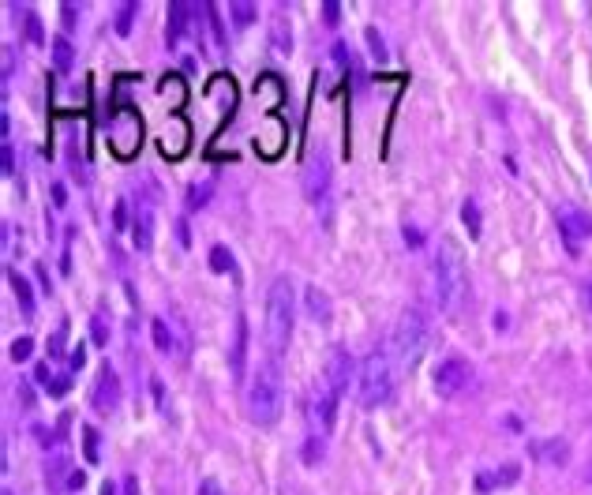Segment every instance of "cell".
<instances>
[{
  "label": "cell",
  "instance_id": "obj_48",
  "mask_svg": "<svg viewBox=\"0 0 592 495\" xmlns=\"http://www.w3.org/2000/svg\"><path fill=\"white\" fill-rule=\"evenodd\" d=\"M405 244H409V248H420L424 244V233L416 225H405Z\"/></svg>",
  "mask_w": 592,
  "mask_h": 495
},
{
  "label": "cell",
  "instance_id": "obj_33",
  "mask_svg": "<svg viewBox=\"0 0 592 495\" xmlns=\"http://www.w3.org/2000/svg\"><path fill=\"white\" fill-rule=\"evenodd\" d=\"M364 38H367V49H372L375 60H386V42L378 34V26H364Z\"/></svg>",
  "mask_w": 592,
  "mask_h": 495
},
{
  "label": "cell",
  "instance_id": "obj_1",
  "mask_svg": "<svg viewBox=\"0 0 592 495\" xmlns=\"http://www.w3.org/2000/svg\"><path fill=\"white\" fill-rule=\"evenodd\" d=\"M431 281H435V304H439V311L458 315L469 297V263L454 236H439L435 263H431Z\"/></svg>",
  "mask_w": 592,
  "mask_h": 495
},
{
  "label": "cell",
  "instance_id": "obj_35",
  "mask_svg": "<svg viewBox=\"0 0 592 495\" xmlns=\"http://www.w3.org/2000/svg\"><path fill=\"white\" fill-rule=\"evenodd\" d=\"M34 353V342H31V338H15V342H12V361H26V356H31Z\"/></svg>",
  "mask_w": 592,
  "mask_h": 495
},
{
  "label": "cell",
  "instance_id": "obj_12",
  "mask_svg": "<svg viewBox=\"0 0 592 495\" xmlns=\"http://www.w3.org/2000/svg\"><path fill=\"white\" fill-rule=\"evenodd\" d=\"M247 315L236 311V327H233V349H229V372L236 383H244V368H247Z\"/></svg>",
  "mask_w": 592,
  "mask_h": 495
},
{
  "label": "cell",
  "instance_id": "obj_39",
  "mask_svg": "<svg viewBox=\"0 0 592 495\" xmlns=\"http://www.w3.org/2000/svg\"><path fill=\"white\" fill-rule=\"evenodd\" d=\"M82 364H87V345H76V349L68 353V368H71V372H79Z\"/></svg>",
  "mask_w": 592,
  "mask_h": 495
},
{
  "label": "cell",
  "instance_id": "obj_58",
  "mask_svg": "<svg viewBox=\"0 0 592 495\" xmlns=\"http://www.w3.org/2000/svg\"><path fill=\"white\" fill-rule=\"evenodd\" d=\"M4 495H12V492H4Z\"/></svg>",
  "mask_w": 592,
  "mask_h": 495
},
{
  "label": "cell",
  "instance_id": "obj_56",
  "mask_svg": "<svg viewBox=\"0 0 592 495\" xmlns=\"http://www.w3.org/2000/svg\"><path fill=\"white\" fill-rule=\"evenodd\" d=\"M101 495H116V484H113V480H105V484H101Z\"/></svg>",
  "mask_w": 592,
  "mask_h": 495
},
{
  "label": "cell",
  "instance_id": "obj_32",
  "mask_svg": "<svg viewBox=\"0 0 592 495\" xmlns=\"http://www.w3.org/2000/svg\"><path fill=\"white\" fill-rule=\"evenodd\" d=\"M322 451H327V446H322V439L319 435H308V439H304V446H300L304 465H319L322 462Z\"/></svg>",
  "mask_w": 592,
  "mask_h": 495
},
{
  "label": "cell",
  "instance_id": "obj_43",
  "mask_svg": "<svg viewBox=\"0 0 592 495\" xmlns=\"http://www.w3.org/2000/svg\"><path fill=\"white\" fill-rule=\"evenodd\" d=\"M4 87H8V79H12V71H15V53H12V45H4Z\"/></svg>",
  "mask_w": 592,
  "mask_h": 495
},
{
  "label": "cell",
  "instance_id": "obj_4",
  "mask_svg": "<svg viewBox=\"0 0 592 495\" xmlns=\"http://www.w3.org/2000/svg\"><path fill=\"white\" fill-rule=\"evenodd\" d=\"M394 390H397V361L390 345H375L360 361V406L378 409L394 398Z\"/></svg>",
  "mask_w": 592,
  "mask_h": 495
},
{
  "label": "cell",
  "instance_id": "obj_17",
  "mask_svg": "<svg viewBox=\"0 0 592 495\" xmlns=\"http://www.w3.org/2000/svg\"><path fill=\"white\" fill-rule=\"evenodd\" d=\"M188 15H191V4L188 0H173L169 4V19H165V42L177 45L188 31Z\"/></svg>",
  "mask_w": 592,
  "mask_h": 495
},
{
  "label": "cell",
  "instance_id": "obj_37",
  "mask_svg": "<svg viewBox=\"0 0 592 495\" xmlns=\"http://www.w3.org/2000/svg\"><path fill=\"white\" fill-rule=\"evenodd\" d=\"M128 199H116V207H113V229H124L128 225Z\"/></svg>",
  "mask_w": 592,
  "mask_h": 495
},
{
  "label": "cell",
  "instance_id": "obj_30",
  "mask_svg": "<svg viewBox=\"0 0 592 495\" xmlns=\"http://www.w3.org/2000/svg\"><path fill=\"white\" fill-rule=\"evenodd\" d=\"M68 330H71V323H68V319H60V323H57V330H53L49 345H45L53 361H57V356H64V345H68Z\"/></svg>",
  "mask_w": 592,
  "mask_h": 495
},
{
  "label": "cell",
  "instance_id": "obj_16",
  "mask_svg": "<svg viewBox=\"0 0 592 495\" xmlns=\"http://www.w3.org/2000/svg\"><path fill=\"white\" fill-rule=\"evenodd\" d=\"M76 473L71 469V454L68 451H53L45 458V484L49 488H68V476Z\"/></svg>",
  "mask_w": 592,
  "mask_h": 495
},
{
  "label": "cell",
  "instance_id": "obj_13",
  "mask_svg": "<svg viewBox=\"0 0 592 495\" xmlns=\"http://www.w3.org/2000/svg\"><path fill=\"white\" fill-rule=\"evenodd\" d=\"M132 244L139 252H150V244H154V210L146 203H139L132 210Z\"/></svg>",
  "mask_w": 592,
  "mask_h": 495
},
{
  "label": "cell",
  "instance_id": "obj_7",
  "mask_svg": "<svg viewBox=\"0 0 592 495\" xmlns=\"http://www.w3.org/2000/svg\"><path fill=\"white\" fill-rule=\"evenodd\" d=\"M330 177H334V165H330V154L327 150H315L304 165V199L327 210L330 203Z\"/></svg>",
  "mask_w": 592,
  "mask_h": 495
},
{
  "label": "cell",
  "instance_id": "obj_31",
  "mask_svg": "<svg viewBox=\"0 0 592 495\" xmlns=\"http://www.w3.org/2000/svg\"><path fill=\"white\" fill-rule=\"evenodd\" d=\"M82 454H87V462H98L101 458V435H98V428H82Z\"/></svg>",
  "mask_w": 592,
  "mask_h": 495
},
{
  "label": "cell",
  "instance_id": "obj_21",
  "mask_svg": "<svg viewBox=\"0 0 592 495\" xmlns=\"http://www.w3.org/2000/svg\"><path fill=\"white\" fill-rule=\"evenodd\" d=\"M210 196H214V180H199V184L188 188V196H184V207L195 214V210H202V207L210 203Z\"/></svg>",
  "mask_w": 592,
  "mask_h": 495
},
{
  "label": "cell",
  "instance_id": "obj_26",
  "mask_svg": "<svg viewBox=\"0 0 592 495\" xmlns=\"http://www.w3.org/2000/svg\"><path fill=\"white\" fill-rule=\"evenodd\" d=\"M23 31H26V42L45 45V26L38 19V12H31V8H23Z\"/></svg>",
  "mask_w": 592,
  "mask_h": 495
},
{
  "label": "cell",
  "instance_id": "obj_25",
  "mask_svg": "<svg viewBox=\"0 0 592 495\" xmlns=\"http://www.w3.org/2000/svg\"><path fill=\"white\" fill-rule=\"evenodd\" d=\"M229 15H233L236 26H247V23H255L259 8L252 4V0H229Z\"/></svg>",
  "mask_w": 592,
  "mask_h": 495
},
{
  "label": "cell",
  "instance_id": "obj_27",
  "mask_svg": "<svg viewBox=\"0 0 592 495\" xmlns=\"http://www.w3.org/2000/svg\"><path fill=\"white\" fill-rule=\"evenodd\" d=\"M461 218H465V225H469V236H473V241H480V233H484V222H480L476 199H465V203H461Z\"/></svg>",
  "mask_w": 592,
  "mask_h": 495
},
{
  "label": "cell",
  "instance_id": "obj_44",
  "mask_svg": "<svg viewBox=\"0 0 592 495\" xmlns=\"http://www.w3.org/2000/svg\"><path fill=\"white\" fill-rule=\"evenodd\" d=\"M34 379H38V383H53L57 375H53V368L45 361H38V364H34Z\"/></svg>",
  "mask_w": 592,
  "mask_h": 495
},
{
  "label": "cell",
  "instance_id": "obj_23",
  "mask_svg": "<svg viewBox=\"0 0 592 495\" xmlns=\"http://www.w3.org/2000/svg\"><path fill=\"white\" fill-rule=\"evenodd\" d=\"M207 23H210V34H214V42L218 45H225L229 42V31H225V19H221V8L214 4V0H207Z\"/></svg>",
  "mask_w": 592,
  "mask_h": 495
},
{
  "label": "cell",
  "instance_id": "obj_42",
  "mask_svg": "<svg viewBox=\"0 0 592 495\" xmlns=\"http://www.w3.org/2000/svg\"><path fill=\"white\" fill-rule=\"evenodd\" d=\"M177 241H180V248H191V229H188V218H177Z\"/></svg>",
  "mask_w": 592,
  "mask_h": 495
},
{
  "label": "cell",
  "instance_id": "obj_38",
  "mask_svg": "<svg viewBox=\"0 0 592 495\" xmlns=\"http://www.w3.org/2000/svg\"><path fill=\"white\" fill-rule=\"evenodd\" d=\"M349 60H353V53H349V45L345 42H334V64H338V68H349Z\"/></svg>",
  "mask_w": 592,
  "mask_h": 495
},
{
  "label": "cell",
  "instance_id": "obj_8",
  "mask_svg": "<svg viewBox=\"0 0 592 495\" xmlns=\"http://www.w3.org/2000/svg\"><path fill=\"white\" fill-rule=\"evenodd\" d=\"M555 222H559V233H562V241H566V252L577 255L581 244L592 236V214H585V210L573 207V203H562V207H555Z\"/></svg>",
  "mask_w": 592,
  "mask_h": 495
},
{
  "label": "cell",
  "instance_id": "obj_34",
  "mask_svg": "<svg viewBox=\"0 0 592 495\" xmlns=\"http://www.w3.org/2000/svg\"><path fill=\"white\" fill-rule=\"evenodd\" d=\"M270 42H274V49H277V53H289V49H293V34L285 31V23H281V19L274 23V31H270Z\"/></svg>",
  "mask_w": 592,
  "mask_h": 495
},
{
  "label": "cell",
  "instance_id": "obj_51",
  "mask_svg": "<svg viewBox=\"0 0 592 495\" xmlns=\"http://www.w3.org/2000/svg\"><path fill=\"white\" fill-rule=\"evenodd\" d=\"M120 488H124V495H139V476L128 473L124 480H120Z\"/></svg>",
  "mask_w": 592,
  "mask_h": 495
},
{
  "label": "cell",
  "instance_id": "obj_50",
  "mask_svg": "<svg viewBox=\"0 0 592 495\" xmlns=\"http://www.w3.org/2000/svg\"><path fill=\"white\" fill-rule=\"evenodd\" d=\"M82 484H87V473H82V469H76L68 476V492H82Z\"/></svg>",
  "mask_w": 592,
  "mask_h": 495
},
{
  "label": "cell",
  "instance_id": "obj_55",
  "mask_svg": "<svg viewBox=\"0 0 592 495\" xmlns=\"http://www.w3.org/2000/svg\"><path fill=\"white\" fill-rule=\"evenodd\" d=\"M53 199H57V207H64V188L53 184Z\"/></svg>",
  "mask_w": 592,
  "mask_h": 495
},
{
  "label": "cell",
  "instance_id": "obj_20",
  "mask_svg": "<svg viewBox=\"0 0 592 495\" xmlns=\"http://www.w3.org/2000/svg\"><path fill=\"white\" fill-rule=\"evenodd\" d=\"M304 308H308L311 319H330V297L319 286H308V289H304Z\"/></svg>",
  "mask_w": 592,
  "mask_h": 495
},
{
  "label": "cell",
  "instance_id": "obj_3",
  "mask_svg": "<svg viewBox=\"0 0 592 495\" xmlns=\"http://www.w3.org/2000/svg\"><path fill=\"white\" fill-rule=\"evenodd\" d=\"M281 401H285V375H281V361L270 353L259 364L252 387H247V412H252L255 424L274 428L281 417Z\"/></svg>",
  "mask_w": 592,
  "mask_h": 495
},
{
  "label": "cell",
  "instance_id": "obj_22",
  "mask_svg": "<svg viewBox=\"0 0 592 495\" xmlns=\"http://www.w3.org/2000/svg\"><path fill=\"white\" fill-rule=\"evenodd\" d=\"M71 60H76V45H71L68 34H57L53 38V64H57V71H68Z\"/></svg>",
  "mask_w": 592,
  "mask_h": 495
},
{
  "label": "cell",
  "instance_id": "obj_57",
  "mask_svg": "<svg viewBox=\"0 0 592 495\" xmlns=\"http://www.w3.org/2000/svg\"><path fill=\"white\" fill-rule=\"evenodd\" d=\"M585 304L592 308V281H589V286H585Z\"/></svg>",
  "mask_w": 592,
  "mask_h": 495
},
{
  "label": "cell",
  "instance_id": "obj_53",
  "mask_svg": "<svg viewBox=\"0 0 592 495\" xmlns=\"http://www.w3.org/2000/svg\"><path fill=\"white\" fill-rule=\"evenodd\" d=\"M64 31H71V26H76V8H71V4H64Z\"/></svg>",
  "mask_w": 592,
  "mask_h": 495
},
{
  "label": "cell",
  "instance_id": "obj_45",
  "mask_svg": "<svg viewBox=\"0 0 592 495\" xmlns=\"http://www.w3.org/2000/svg\"><path fill=\"white\" fill-rule=\"evenodd\" d=\"M150 390H154V401H158V409H165V383L158 375H150Z\"/></svg>",
  "mask_w": 592,
  "mask_h": 495
},
{
  "label": "cell",
  "instance_id": "obj_41",
  "mask_svg": "<svg viewBox=\"0 0 592 495\" xmlns=\"http://www.w3.org/2000/svg\"><path fill=\"white\" fill-rule=\"evenodd\" d=\"M15 394H19V406H23V409H34V390H31V383H19V387H15Z\"/></svg>",
  "mask_w": 592,
  "mask_h": 495
},
{
  "label": "cell",
  "instance_id": "obj_24",
  "mask_svg": "<svg viewBox=\"0 0 592 495\" xmlns=\"http://www.w3.org/2000/svg\"><path fill=\"white\" fill-rule=\"evenodd\" d=\"M150 338H154V345H158V353H169L173 349V330H169V323H165L162 315L150 319Z\"/></svg>",
  "mask_w": 592,
  "mask_h": 495
},
{
  "label": "cell",
  "instance_id": "obj_49",
  "mask_svg": "<svg viewBox=\"0 0 592 495\" xmlns=\"http://www.w3.org/2000/svg\"><path fill=\"white\" fill-rule=\"evenodd\" d=\"M34 270H38V281H42V289H45V293H53V281H49V267H45V263H34Z\"/></svg>",
  "mask_w": 592,
  "mask_h": 495
},
{
  "label": "cell",
  "instance_id": "obj_6",
  "mask_svg": "<svg viewBox=\"0 0 592 495\" xmlns=\"http://www.w3.org/2000/svg\"><path fill=\"white\" fill-rule=\"evenodd\" d=\"M109 146L120 154V158H132L139 150V139H143V116L135 113L132 105H120L113 116H109Z\"/></svg>",
  "mask_w": 592,
  "mask_h": 495
},
{
  "label": "cell",
  "instance_id": "obj_15",
  "mask_svg": "<svg viewBox=\"0 0 592 495\" xmlns=\"http://www.w3.org/2000/svg\"><path fill=\"white\" fill-rule=\"evenodd\" d=\"M529 454L536 458V462L566 465L570 462V443L566 439H536V443H529Z\"/></svg>",
  "mask_w": 592,
  "mask_h": 495
},
{
  "label": "cell",
  "instance_id": "obj_10",
  "mask_svg": "<svg viewBox=\"0 0 592 495\" xmlns=\"http://www.w3.org/2000/svg\"><path fill=\"white\" fill-rule=\"evenodd\" d=\"M90 406L98 412H113L120 406V375L113 364H101L94 375V394H90Z\"/></svg>",
  "mask_w": 592,
  "mask_h": 495
},
{
  "label": "cell",
  "instance_id": "obj_46",
  "mask_svg": "<svg viewBox=\"0 0 592 495\" xmlns=\"http://www.w3.org/2000/svg\"><path fill=\"white\" fill-rule=\"evenodd\" d=\"M338 15H341V4H338V0H327V4H322V19L338 23Z\"/></svg>",
  "mask_w": 592,
  "mask_h": 495
},
{
  "label": "cell",
  "instance_id": "obj_52",
  "mask_svg": "<svg viewBox=\"0 0 592 495\" xmlns=\"http://www.w3.org/2000/svg\"><path fill=\"white\" fill-rule=\"evenodd\" d=\"M68 428H71V412H60V417H57V435L64 439V435H68Z\"/></svg>",
  "mask_w": 592,
  "mask_h": 495
},
{
  "label": "cell",
  "instance_id": "obj_36",
  "mask_svg": "<svg viewBox=\"0 0 592 495\" xmlns=\"http://www.w3.org/2000/svg\"><path fill=\"white\" fill-rule=\"evenodd\" d=\"M90 338H94V345L109 342V330H105V319H101V315H94V323H90Z\"/></svg>",
  "mask_w": 592,
  "mask_h": 495
},
{
  "label": "cell",
  "instance_id": "obj_28",
  "mask_svg": "<svg viewBox=\"0 0 592 495\" xmlns=\"http://www.w3.org/2000/svg\"><path fill=\"white\" fill-rule=\"evenodd\" d=\"M135 12H139V0H124V4L116 8V19H113L116 34H132V19H135Z\"/></svg>",
  "mask_w": 592,
  "mask_h": 495
},
{
  "label": "cell",
  "instance_id": "obj_5",
  "mask_svg": "<svg viewBox=\"0 0 592 495\" xmlns=\"http://www.w3.org/2000/svg\"><path fill=\"white\" fill-rule=\"evenodd\" d=\"M293 319H296V293L289 278H274L266 289V349L274 356H281V349L289 345L293 334Z\"/></svg>",
  "mask_w": 592,
  "mask_h": 495
},
{
  "label": "cell",
  "instance_id": "obj_11",
  "mask_svg": "<svg viewBox=\"0 0 592 495\" xmlns=\"http://www.w3.org/2000/svg\"><path fill=\"white\" fill-rule=\"evenodd\" d=\"M353 372H356V364H353V356H349V349L345 345H334V349H330V361H327V383L338 394H345L349 383H353Z\"/></svg>",
  "mask_w": 592,
  "mask_h": 495
},
{
  "label": "cell",
  "instance_id": "obj_47",
  "mask_svg": "<svg viewBox=\"0 0 592 495\" xmlns=\"http://www.w3.org/2000/svg\"><path fill=\"white\" fill-rule=\"evenodd\" d=\"M4 173L8 177H15V146L4 143Z\"/></svg>",
  "mask_w": 592,
  "mask_h": 495
},
{
  "label": "cell",
  "instance_id": "obj_40",
  "mask_svg": "<svg viewBox=\"0 0 592 495\" xmlns=\"http://www.w3.org/2000/svg\"><path fill=\"white\" fill-rule=\"evenodd\" d=\"M68 390H71V379H68V375H57V379L49 383V394H57V398H64Z\"/></svg>",
  "mask_w": 592,
  "mask_h": 495
},
{
  "label": "cell",
  "instance_id": "obj_18",
  "mask_svg": "<svg viewBox=\"0 0 592 495\" xmlns=\"http://www.w3.org/2000/svg\"><path fill=\"white\" fill-rule=\"evenodd\" d=\"M517 476H521V469L517 465H503L498 473H476V492H491V488H498V484H514Z\"/></svg>",
  "mask_w": 592,
  "mask_h": 495
},
{
  "label": "cell",
  "instance_id": "obj_19",
  "mask_svg": "<svg viewBox=\"0 0 592 495\" xmlns=\"http://www.w3.org/2000/svg\"><path fill=\"white\" fill-rule=\"evenodd\" d=\"M8 281H12L15 297H19V311H23L26 319H31V315H34V289H31V281H26L15 267H8Z\"/></svg>",
  "mask_w": 592,
  "mask_h": 495
},
{
  "label": "cell",
  "instance_id": "obj_29",
  "mask_svg": "<svg viewBox=\"0 0 592 495\" xmlns=\"http://www.w3.org/2000/svg\"><path fill=\"white\" fill-rule=\"evenodd\" d=\"M210 267H214L218 274H229V270H233V267H236V259H233V252H229V248H225V244H214V248H210Z\"/></svg>",
  "mask_w": 592,
  "mask_h": 495
},
{
  "label": "cell",
  "instance_id": "obj_2",
  "mask_svg": "<svg viewBox=\"0 0 592 495\" xmlns=\"http://www.w3.org/2000/svg\"><path fill=\"white\" fill-rule=\"evenodd\" d=\"M428 345H431V319H428V311H424L420 304H409L401 315H397L394 334H390V353H394L397 368L412 372L416 364L424 361Z\"/></svg>",
  "mask_w": 592,
  "mask_h": 495
},
{
  "label": "cell",
  "instance_id": "obj_9",
  "mask_svg": "<svg viewBox=\"0 0 592 495\" xmlns=\"http://www.w3.org/2000/svg\"><path fill=\"white\" fill-rule=\"evenodd\" d=\"M469 379H473V364L461 353H450L446 361H439V368H435V390H439L442 398H454L458 390H465Z\"/></svg>",
  "mask_w": 592,
  "mask_h": 495
},
{
  "label": "cell",
  "instance_id": "obj_14",
  "mask_svg": "<svg viewBox=\"0 0 592 495\" xmlns=\"http://www.w3.org/2000/svg\"><path fill=\"white\" fill-rule=\"evenodd\" d=\"M338 398H341V394L330 387L327 379H322L319 390H315V420L322 424V432H330V428H334V420H338Z\"/></svg>",
  "mask_w": 592,
  "mask_h": 495
},
{
  "label": "cell",
  "instance_id": "obj_54",
  "mask_svg": "<svg viewBox=\"0 0 592 495\" xmlns=\"http://www.w3.org/2000/svg\"><path fill=\"white\" fill-rule=\"evenodd\" d=\"M199 495H221L218 480H202V484H199Z\"/></svg>",
  "mask_w": 592,
  "mask_h": 495
}]
</instances>
